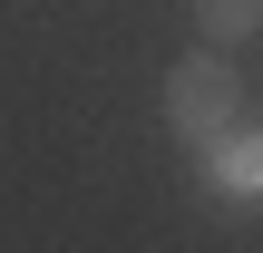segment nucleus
Returning a JSON list of instances; mask_svg holds the SVG:
<instances>
[{
  "mask_svg": "<svg viewBox=\"0 0 263 253\" xmlns=\"http://www.w3.org/2000/svg\"><path fill=\"white\" fill-rule=\"evenodd\" d=\"M195 29H205V49H244L263 29V0H195Z\"/></svg>",
  "mask_w": 263,
  "mask_h": 253,
  "instance_id": "2",
  "label": "nucleus"
},
{
  "mask_svg": "<svg viewBox=\"0 0 263 253\" xmlns=\"http://www.w3.org/2000/svg\"><path fill=\"white\" fill-rule=\"evenodd\" d=\"M234 107H244V88H234L224 49H195L166 68V127L176 137H234Z\"/></svg>",
  "mask_w": 263,
  "mask_h": 253,
  "instance_id": "1",
  "label": "nucleus"
}]
</instances>
